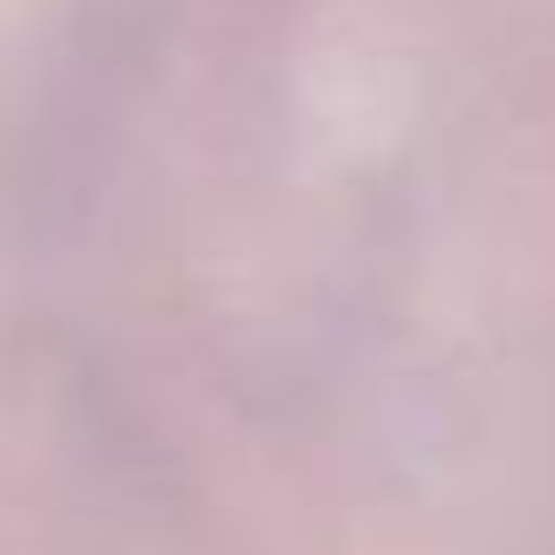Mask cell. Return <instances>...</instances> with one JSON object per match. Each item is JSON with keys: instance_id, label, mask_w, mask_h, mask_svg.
<instances>
[]
</instances>
